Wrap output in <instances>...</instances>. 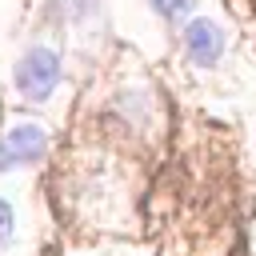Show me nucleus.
<instances>
[{"instance_id": "39448f33", "label": "nucleus", "mask_w": 256, "mask_h": 256, "mask_svg": "<svg viewBox=\"0 0 256 256\" xmlns=\"http://www.w3.org/2000/svg\"><path fill=\"white\" fill-rule=\"evenodd\" d=\"M12 228H16V216H12V204L0 200V248L12 240Z\"/></svg>"}, {"instance_id": "f257e3e1", "label": "nucleus", "mask_w": 256, "mask_h": 256, "mask_svg": "<svg viewBox=\"0 0 256 256\" xmlns=\"http://www.w3.org/2000/svg\"><path fill=\"white\" fill-rule=\"evenodd\" d=\"M60 84V56L44 44L28 48L16 64V88L28 96V100H48L52 88Z\"/></svg>"}, {"instance_id": "423d86ee", "label": "nucleus", "mask_w": 256, "mask_h": 256, "mask_svg": "<svg viewBox=\"0 0 256 256\" xmlns=\"http://www.w3.org/2000/svg\"><path fill=\"white\" fill-rule=\"evenodd\" d=\"M252 8H256V0H252Z\"/></svg>"}, {"instance_id": "f03ea898", "label": "nucleus", "mask_w": 256, "mask_h": 256, "mask_svg": "<svg viewBox=\"0 0 256 256\" xmlns=\"http://www.w3.org/2000/svg\"><path fill=\"white\" fill-rule=\"evenodd\" d=\"M44 148H48V132H44L40 124H16L12 132L0 136V172L40 160Z\"/></svg>"}, {"instance_id": "7ed1b4c3", "label": "nucleus", "mask_w": 256, "mask_h": 256, "mask_svg": "<svg viewBox=\"0 0 256 256\" xmlns=\"http://www.w3.org/2000/svg\"><path fill=\"white\" fill-rule=\"evenodd\" d=\"M184 48H188L192 64L212 68V64L224 56V32H220V24H216V20H204V16L188 20V24H184Z\"/></svg>"}, {"instance_id": "20e7f679", "label": "nucleus", "mask_w": 256, "mask_h": 256, "mask_svg": "<svg viewBox=\"0 0 256 256\" xmlns=\"http://www.w3.org/2000/svg\"><path fill=\"white\" fill-rule=\"evenodd\" d=\"M192 4H196V0H152V8H156L160 16H168V20H180L184 12H192Z\"/></svg>"}]
</instances>
